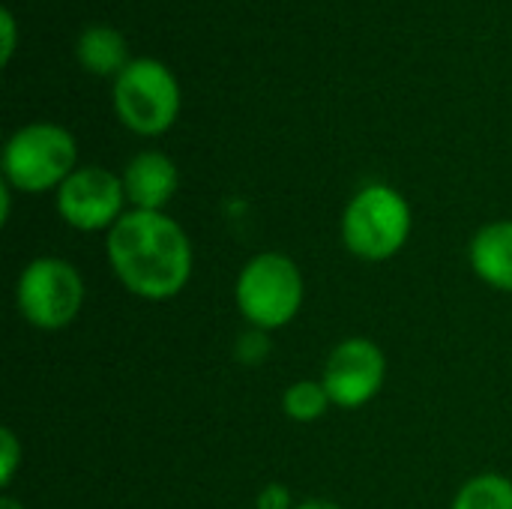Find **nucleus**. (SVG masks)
<instances>
[{"label": "nucleus", "instance_id": "f257e3e1", "mask_svg": "<svg viewBox=\"0 0 512 509\" xmlns=\"http://www.w3.org/2000/svg\"><path fill=\"white\" fill-rule=\"evenodd\" d=\"M114 279L138 300H174L192 279L195 249L177 219L159 210H126L105 234Z\"/></svg>", "mask_w": 512, "mask_h": 509}, {"label": "nucleus", "instance_id": "f03ea898", "mask_svg": "<svg viewBox=\"0 0 512 509\" xmlns=\"http://www.w3.org/2000/svg\"><path fill=\"white\" fill-rule=\"evenodd\" d=\"M414 228V213L408 198L387 186V183H369L354 192V198L345 204L342 213V243L345 249L369 264H381L396 258Z\"/></svg>", "mask_w": 512, "mask_h": 509}, {"label": "nucleus", "instance_id": "7ed1b4c3", "mask_svg": "<svg viewBox=\"0 0 512 509\" xmlns=\"http://www.w3.org/2000/svg\"><path fill=\"white\" fill-rule=\"evenodd\" d=\"M306 300V279L285 252L252 255L234 282V303L252 330L273 333L288 327Z\"/></svg>", "mask_w": 512, "mask_h": 509}, {"label": "nucleus", "instance_id": "20e7f679", "mask_svg": "<svg viewBox=\"0 0 512 509\" xmlns=\"http://www.w3.org/2000/svg\"><path fill=\"white\" fill-rule=\"evenodd\" d=\"M87 285L81 270L60 255H39L27 261L15 279L18 315L42 333L66 330L84 309Z\"/></svg>", "mask_w": 512, "mask_h": 509}, {"label": "nucleus", "instance_id": "39448f33", "mask_svg": "<svg viewBox=\"0 0 512 509\" xmlns=\"http://www.w3.org/2000/svg\"><path fill=\"white\" fill-rule=\"evenodd\" d=\"M75 138L57 123L21 126L3 147V183L24 195L60 189L75 171Z\"/></svg>", "mask_w": 512, "mask_h": 509}, {"label": "nucleus", "instance_id": "423d86ee", "mask_svg": "<svg viewBox=\"0 0 512 509\" xmlns=\"http://www.w3.org/2000/svg\"><path fill=\"white\" fill-rule=\"evenodd\" d=\"M114 108L132 132L159 135L177 120V81L159 60H129L114 81Z\"/></svg>", "mask_w": 512, "mask_h": 509}, {"label": "nucleus", "instance_id": "0eeeda50", "mask_svg": "<svg viewBox=\"0 0 512 509\" xmlns=\"http://www.w3.org/2000/svg\"><path fill=\"white\" fill-rule=\"evenodd\" d=\"M126 189L123 177L102 165L75 168L63 186L57 189V213L60 219L81 234L111 231L126 213Z\"/></svg>", "mask_w": 512, "mask_h": 509}, {"label": "nucleus", "instance_id": "6e6552de", "mask_svg": "<svg viewBox=\"0 0 512 509\" xmlns=\"http://www.w3.org/2000/svg\"><path fill=\"white\" fill-rule=\"evenodd\" d=\"M387 381V357L378 342L366 336L342 339L324 363L321 384L330 393L333 408L354 411L369 405Z\"/></svg>", "mask_w": 512, "mask_h": 509}, {"label": "nucleus", "instance_id": "1a4fd4ad", "mask_svg": "<svg viewBox=\"0 0 512 509\" xmlns=\"http://www.w3.org/2000/svg\"><path fill=\"white\" fill-rule=\"evenodd\" d=\"M177 186H180L177 165L159 150H144L132 156L129 165L123 168V189H126V201L132 204V210L165 213Z\"/></svg>", "mask_w": 512, "mask_h": 509}, {"label": "nucleus", "instance_id": "9d476101", "mask_svg": "<svg viewBox=\"0 0 512 509\" xmlns=\"http://www.w3.org/2000/svg\"><path fill=\"white\" fill-rule=\"evenodd\" d=\"M468 264L483 285L512 294V219H495L471 237Z\"/></svg>", "mask_w": 512, "mask_h": 509}, {"label": "nucleus", "instance_id": "9b49d317", "mask_svg": "<svg viewBox=\"0 0 512 509\" xmlns=\"http://www.w3.org/2000/svg\"><path fill=\"white\" fill-rule=\"evenodd\" d=\"M78 60L96 75H120L126 69V42L111 27H87L78 39Z\"/></svg>", "mask_w": 512, "mask_h": 509}, {"label": "nucleus", "instance_id": "f8f14e48", "mask_svg": "<svg viewBox=\"0 0 512 509\" xmlns=\"http://www.w3.org/2000/svg\"><path fill=\"white\" fill-rule=\"evenodd\" d=\"M450 509H512V480L504 474H477L465 480Z\"/></svg>", "mask_w": 512, "mask_h": 509}, {"label": "nucleus", "instance_id": "ddd939ff", "mask_svg": "<svg viewBox=\"0 0 512 509\" xmlns=\"http://www.w3.org/2000/svg\"><path fill=\"white\" fill-rule=\"evenodd\" d=\"M333 408L330 393L324 390L321 378H300L282 393V411L294 423H318L327 411Z\"/></svg>", "mask_w": 512, "mask_h": 509}, {"label": "nucleus", "instance_id": "4468645a", "mask_svg": "<svg viewBox=\"0 0 512 509\" xmlns=\"http://www.w3.org/2000/svg\"><path fill=\"white\" fill-rule=\"evenodd\" d=\"M24 462V447L12 429H0V486L9 489Z\"/></svg>", "mask_w": 512, "mask_h": 509}, {"label": "nucleus", "instance_id": "2eb2a0df", "mask_svg": "<svg viewBox=\"0 0 512 509\" xmlns=\"http://www.w3.org/2000/svg\"><path fill=\"white\" fill-rule=\"evenodd\" d=\"M267 336H270V333H261V330H252V327H249V333L237 342V357H240V363H246V366L264 363L267 354H270V339H267Z\"/></svg>", "mask_w": 512, "mask_h": 509}, {"label": "nucleus", "instance_id": "dca6fc26", "mask_svg": "<svg viewBox=\"0 0 512 509\" xmlns=\"http://www.w3.org/2000/svg\"><path fill=\"white\" fill-rule=\"evenodd\" d=\"M255 509H294V498L282 483H270L264 486V492H258Z\"/></svg>", "mask_w": 512, "mask_h": 509}, {"label": "nucleus", "instance_id": "f3484780", "mask_svg": "<svg viewBox=\"0 0 512 509\" xmlns=\"http://www.w3.org/2000/svg\"><path fill=\"white\" fill-rule=\"evenodd\" d=\"M0 24H3V60L12 57V45H15V27H12V15L0 12Z\"/></svg>", "mask_w": 512, "mask_h": 509}, {"label": "nucleus", "instance_id": "a211bd4d", "mask_svg": "<svg viewBox=\"0 0 512 509\" xmlns=\"http://www.w3.org/2000/svg\"><path fill=\"white\" fill-rule=\"evenodd\" d=\"M294 509H342L336 501L330 498H306V501H297Z\"/></svg>", "mask_w": 512, "mask_h": 509}, {"label": "nucleus", "instance_id": "6ab92c4d", "mask_svg": "<svg viewBox=\"0 0 512 509\" xmlns=\"http://www.w3.org/2000/svg\"><path fill=\"white\" fill-rule=\"evenodd\" d=\"M0 509H24V507H21V501H15L12 495H3V498H0Z\"/></svg>", "mask_w": 512, "mask_h": 509}]
</instances>
